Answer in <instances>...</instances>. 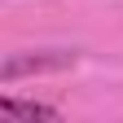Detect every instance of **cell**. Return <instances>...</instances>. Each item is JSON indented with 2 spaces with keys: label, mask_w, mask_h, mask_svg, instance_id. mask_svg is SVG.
Segmentation results:
<instances>
[{
  "label": "cell",
  "mask_w": 123,
  "mask_h": 123,
  "mask_svg": "<svg viewBox=\"0 0 123 123\" xmlns=\"http://www.w3.org/2000/svg\"><path fill=\"white\" fill-rule=\"evenodd\" d=\"M0 119H62V110H57V105H44V101L0 97Z\"/></svg>",
  "instance_id": "2"
},
{
  "label": "cell",
  "mask_w": 123,
  "mask_h": 123,
  "mask_svg": "<svg viewBox=\"0 0 123 123\" xmlns=\"http://www.w3.org/2000/svg\"><path fill=\"white\" fill-rule=\"evenodd\" d=\"M79 62V53L75 49H40V53H13L5 57V66H0V79L13 84L22 79V75H40V70H66Z\"/></svg>",
  "instance_id": "1"
}]
</instances>
